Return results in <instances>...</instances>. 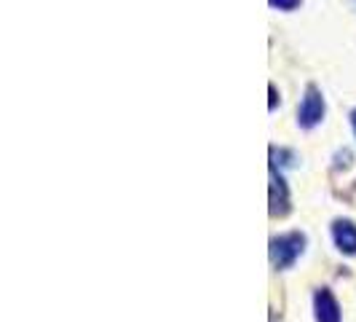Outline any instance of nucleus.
<instances>
[{
    "label": "nucleus",
    "instance_id": "1",
    "mask_svg": "<svg viewBox=\"0 0 356 322\" xmlns=\"http://www.w3.org/2000/svg\"><path fill=\"white\" fill-rule=\"evenodd\" d=\"M305 250V236L300 231L282 233L270 239V261L276 268H289L295 266V261L303 255Z\"/></svg>",
    "mask_w": 356,
    "mask_h": 322
},
{
    "label": "nucleus",
    "instance_id": "2",
    "mask_svg": "<svg viewBox=\"0 0 356 322\" xmlns=\"http://www.w3.org/2000/svg\"><path fill=\"white\" fill-rule=\"evenodd\" d=\"M324 118V94H321L319 86H308L303 94V102H300V110H298V124L303 129H314L316 124H321Z\"/></svg>",
    "mask_w": 356,
    "mask_h": 322
},
{
    "label": "nucleus",
    "instance_id": "3",
    "mask_svg": "<svg viewBox=\"0 0 356 322\" xmlns=\"http://www.w3.org/2000/svg\"><path fill=\"white\" fill-rule=\"evenodd\" d=\"M314 312H316V322H340L338 298L332 296L330 287H319L314 293Z\"/></svg>",
    "mask_w": 356,
    "mask_h": 322
},
{
    "label": "nucleus",
    "instance_id": "4",
    "mask_svg": "<svg viewBox=\"0 0 356 322\" xmlns=\"http://www.w3.org/2000/svg\"><path fill=\"white\" fill-rule=\"evenodd\" d=\"M286 213H289V191H286L284 178L270 164V215H286Z\"/></svg>",
    "mask_w": 356,
    "mask_h": 322
},
{
    "label": "nucleus",
    "instance_id": "5",
    "mask_svg": "<svg viewBox=\"0 0 356 322\" xmlns=\"http://www.w3.org/2000/svg\"><path fill=\"white\" fill-rule=\"evenodd\" d=\"M332 239L343 255H356V226L351 220H335L332 223Z\"/></svg>",
    "mask_w": 356,
    "mask_h": 322
},
{
    "label": "nucleus",
    "instance_id": "6",
    "mask_svg": "<svg viewBox=\"0 0 356 322\" xmlns=\"http://www.w3.org/2000/svg\"><path fill=\"white\" fill-rule=\"evenodd\" d=\"M273 8H279V11H295L298 6H300V0H268Z\"/></svg>",
    "mask_w": 356,
    "mask_h": 322
},
{
    "label": "nucleus",
    "instance_id": "7",
    "mask_svg": "<svg viewBox=\"0 0 356 322\" xmlns=\"http://www.w3.org/2000/svg\"><path fill=\"white\" fill-rule=\"evenodd\" d=\"M268 91H270V110H273V107H276V86L270 84V86H268Z\"/></svg>",
    "mask_w": 356,
    "mask_h": 322
},
{
    "label": "nucleus",
    "instance_id": "8",
    "mask_svg": "<svg viewBox=\"0 0 356 322\" xmlns=\"http://www.w3.org/2000/svg\"><path fill=\"white\" fill-rule=\"evenodd\" d=\"M351 126H354V135H356V107L351 110Z\"/></svg>",
    "mask_w": 356,
    "mask_h": 322
}]
</instances>
